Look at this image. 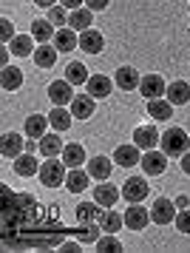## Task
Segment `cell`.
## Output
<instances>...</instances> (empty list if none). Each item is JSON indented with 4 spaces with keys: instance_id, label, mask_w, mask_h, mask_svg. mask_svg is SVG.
Wrapping results in <instances>:
<instances>
[{
    "instance_id": "obj_1",
    "label": "cell",
    "mask_w": 190,
    "mask_h": 253,
    "mask_svg": "<svg viewBox=\"0 0 190 253\" xmlns=\"http://www.w3.org/2000/svg\"><path fill=\"white\" fill-rule=\"evenodd\" d=\"M159 145L168 157H185L190 151V137L182 131V128H168L162 137H159Z\"/></svg>"
},
{
    "instance_id": "obj_2",
    "label": "cell",
    "mask_w": 190,
    "mask_h": 253,
    "mask_svg": "<svg viewBox=\"0 0 190 253\" xmlns=\"http://www.w3.org/2000/svg\"><path fill=\"white\" fill-rule=\"evenodd\" d=\"M66 162H60V160H54V157H48V160L40 165V182L43 185H48V188H57V185H63L66 182Z\"/></svg>"
},
{
    "instance_id": "obj_3",
    "label": "cell",
    "mask_w": 190,
    "mask_h": 253,
    "mask_svg": "<svg viewBox=\"0 0 190 253\" xmlns=\"http://www.w3.org/2000/svg\"><path fill=\"white\" fill-rule=\"evenodd\" d=\"M142 171L148 173V176H159V173H165V168H168V154L165 151H156V148H151L142 157Z\"/></svg>"
},
{
    "instance_id": "obj_4",
    "label": "cell",
    "mask_w": 190,
    "mask_h": 253,
    "mask_svg": "<svg viewBox=\"0 0 190 253\" xmlns=\"http://www.w3.org/2000/svg\"><path fill=\"white\" fill-rule=\"evenodd\" d=\"M148 222H151V211L142 208L139 202H131V208L125 211V225L131 230H142V228H148Z\"/></svg>"
},
{
    "instance_id": "obj_5",
    "label": "cell",
    "mask_w": 190,
    "mask_h": 253,
    "mask_svg": "<svg viewBox=\"0 0 190 253\" xmlns=\"http://www.w3.org/2000/svg\"><path fill=\"white\" fill-rule=\"evenodd\" d=\"M165 91H168V85H165V80H162L159 74H145L142 83H139V94L148 97V100H156V97H162Z\"/></svg>"
},
{
    "instance_id": "obj_6",
    "label": "cell",
    "mask_w": 190,
    "mask_h": 253,
    "mask_svg": "<svg viewBox=\"0 0 190 253\" xmlns=\"http://www.w3.org/2000/svg\"><path fill=\"white\" fill-rule=\"evenodd\" d=\"M148 191H151V188H148V182L142 176H131V179L122 185V196L128 199V205H131V202H142L148 196Z\"/></svg>"
},
{
    "instance_id": "obj_7",
    "label": "cell",
    "mask_w": 190,
    "mask_h": 253,
    "mask_svg": "<svg viewBox=\"0 0 190 253\" xmlns=\"http://www.w3.org/2000/svg\"><path fill=\"white\" fill-rule=\"evenodd\" d=\"M151 219H153L156 225H170V222L176 219V205H173L170 199H156V202H153V211H151Z\"/></svg>"
},
{
    "instance_id": "obj_8",
    "label": "cell",
    "mask_w": 190,
    "mask_h": 253,
    "mask_svg": "<svg viewBox=\"0 0 190 253\" xmlns=\"http://www.w3.org/2000/svg\"><path fill=\"white\" fill-rule=\"evenodd\" d=\"M48 97H51V103H54V105H71V100H74L71 83H68V80L51 83V85H48Z\"/></svg>"
},
{
    "instance_id": "obj_9",
    "label": "cell",
    "mask_w": 190,
    "mask_h": 253,
    "mask_svg": "<svg viewBox=\"0 0 190 253\" xmlns=\"http://www.w3.org/2000/svg\"><path fill=\"white\" fill-rule=\"evenodd\" d=\"M114 83H116L122 91H134V88H139L142 77H139V71H136V69H131V66H122V69H116V77H114Z\"/></svg>"
},
{
    "instance_id": "obj_10",
    "label": "cell",
    "mask_w": 190,
    "mask_h": 253,
    "mask_svg": "<svg viewBox=\"0 0 190 253\" xmlns=\"http://www.w3.org/2000/svg\"><path fill=\"white\" fill-rule=\"evenodd\" d=\"M114 88V83L105 77V74H94V77H88V83H85V91L94 97V100H100V97H108Z\"/></svg>"
},
{
    "instance_id": "obj_11",
    "label": "cell",
    "mask_w": 190,
    "mask_h": 253,
    "mask_svg": "<svg viewBox=\"0 0 190 253\" xmlns=\"http://www.w3.org/2000/svg\"><path fill=\"white\" fill-rule=\"evenodd\" d=\"M0 151H3V157L17 160L23 151H26V142H23V137H17L14 131H6V134H3V145H0Z\"/></svg>"
},
{
    "instance_id": "obj_12",
    "label": "cell",
    "mask_w": 190,
    "mask_h": 253,
    "mask_svg": "<svg viewBox=\"0 0 190 253\" xmlns=\"http://www.w3.org/2000/svg\"><path fill=\"white\" fill-rule=\"evenodd\" d=\"M159 137H162V134H159V131H156L153 126H139V128L134 131V142L139 145V148H145V151L156 148Z\"/></svg>"
},
{
    "instance_id": "obj_13",
    "label": "cell",
    "mask_w": 190,
    "mask_h": 253,
    "mask_svg": "<svg viewBox=\"0 0 190 253\" xmlns=\"http://www.w3.org/2000/svg\"><path fill=\"white\" fill-rule=\"evenodd\" d=\"M114 160L116 165H122V168H131V165H139L142 157H139V145H119V148L114 151Z\"/></svg>"
},
{
    "instance_id": "obj_14",
    "label": "cell",
    "mask_w": 190,
    "mask_h": 253,
    "mask_svg": "<svg viewBox=\"0 0 190 253\" xmlns=\"http://www.w3.org/2000/svg\"><path fill=\"white\" fill-rule=\"evenodd\" d=\"M102 46H105V40H102L100 32H94V29H85V32L79 35V48H82L85 54H100Z\"/></svg>"
},
{
    "instance_id": "obj_15",
    "label": "cell",
    "mask_w": 190,
    "mask_h": 253,
    "mask_svg": "<svg viewBox=\"0 0 190 253\" xmlns=\"http://www.w3.org/2000/svg\"><path fill=\"white\" fill-rule=\"evenodd\" d=\"M71 114L79 117V120H88L94 114V97L91 94H74L71 100Z\"/></svg>"
},
{
    "instance_id": "obj_16",
    "label": "cell",
    "mask_w": 190,
    "mask_h": 253,
    "mask_svg": "<svg viewBox=\"0 0 190 253\" xmlns=\"http://www.w3.org/2000/svg\"><path fill=\"white\" fill-rule=\"evenodd\" d=\"M165 94H168V100H170L173 105L190 103V85H188L185 80H173V83L168 85V91H165Z\"/></svg>"
},
{
    "instance_id": "obj_17",
    "label": "cell",
    "mask_w": 190,
    "mask_h": 253,
    "mask_svg": "<svg viewBox=\"0 0 190 253\" xmlns=\"http://www.w3.org/2000/svg\"><path fill=\"white\" fill-rule=\"evenodd\" d=\"M45 126H51L48 123V117H43V114H29L26 117V134L32 139H40V137H45Z\"/></svg>"
},
{
    "instance_id": "obj_18",
    "label": "cell",
    "mask_w": 190,
    "mask_h": 253,
    "mask_svg": "<svg viewBox=\"0 0 190 253\" xmlns=\"http://www.w3.org/2000/svg\"><path fill=\"white\" fill-rule=\"evenodd\" d=\"M116 199H119V191H116L111 182H102V185L94 188V202H97V205L111 208V205H116Z\"/></svg>"
},
{
    "instance_id": "obj_19",
    "label": "cell",
    "mask_w": 190,
    "mask_h": 253,
    "mask_svg": "<svg viewBox=\"0 0 190 253\" xmlns=\"http://www.w3.org/2000/svg\"><path fill=\"white\" fill-rule=\"evenodd\" d=\"M91 23H94V17H91L88 6L85 9H74L68 14V29H74V32H85V29H91Z\"/></svg>"
},
{
    "instance_id": "obj_20",
    "label": "cell",
    "mask_w": 190,
    "mask_h": 253,
    "mask_svg": "<svg viewBox=\"0 0 190 253\" xmlns=\"http://www.w3.org/2000/svg\"><path fill=\"white\" fill-rule=\"evenodd\" d=\"M34 63H37V69H51V66H54L57 63V48L54 46H43V43H40V46L34 48Z\"/></svg>"
},
{
    "instance_id": "obj_21",
    "label": "cell",
    "mask_w": 190,
    "mask_h": 253,
    "mask_svg": "<svg viewBox=\"0 0 190 253\" xmlns=\"http://www.w3.org/2000/svg\"><path fill=\"white\" fill-rule=\"evenodd\" d=\"M148 114L153 117V120H170V114H173V103H170V100H162V97L148 100Z\"/></svg>"
},
{
    "instance_id": "obj_22",
    "label": "cell",
    "mask_w": 190,
    "mask_h": 253,
    "mask_svg": "<svg viewBox=\"0 0 190 253\" xmlns=\"http://www.w3.org/2000/svg\"><path fill=\"white\" fill-rule=\"evenodd\" d=\"M63 162H66L68 168H79L82 162H85V148L79 145V142H71L63 148Z\"/></svg>"
},
{
    "instance_id": "obj_23",
    "label": "cell",
    "mask_w": 190,
    "mask_h": 253,
    "mask_svg": "<svg viewBox=\"0 0 190 253\" xmlns=\"http://www.w3.org/2000/svg\"><path fill=\"white\" fill-rule=\"evenodd\" d=\"M88 176L91 173L79 171V168H71V173L66 176V188L71 191V194H82V191L88 188Z\"/></svg>"
},
{
    "instance_id": "obj_24",
    "label": "cell",
    "mask_w": 190,
    "mask_h": 253,
    "mask_svg": "<svg viewBox=\"0 0 190 253\" xmlns=\"http://www.w3.org/2000/svg\"><path fill=\"white\" fill-rule=\"evenodd\" d=\"M79 40L77 35H74V29H60L54 35V48L57 51H71V48H77Z\"/></svg>"
},
{
    "instance_id": "obj_25",
    "label": "cell",
    "mask_w": 190,
    "mask_h": 253,
    "mask_svg": "<svg viewBox=\"0 0 190 253\" xmlns=\"http://www.w3.org/2000/svg\"><path fill=\"white\" fill-rule=\"evenodd\" d=\"M37 171H40V165H37V160H34L29 151L14 160V173H20V176H34Z\"/></svg>"
},
{
    "instance_id": "obj_26",
    "label": "cell",
    "mask_w": 190,
    "mask_h": 253,
    "mask_svg": "<svg viewBox=\"0 0 190 253\" xmlns=\"http://www.w3.org/2000/svg\"><path fill=\"white\" fill-rule=\"evenodd\" d=\"M0 85H3V91H17L23 85V71L6 66V69H3V77H0Z\"/></svg>"
},
{
    "instance_id": "obj_27",
    "label": "cell",
    "mask_w": 190,
    "mask_h": 253,
    "mask_svg": "<svg viewBox=\"0 0 190 253\" xmlns=\"http://www.w3.org/2000/svg\"><path fill=\"white\" fill-rule=\"evenodd\" d=\"M71 111H66V105H57L54 111L48 114V123H51V128L54 131H68V126H71Z\"/></svg>"
},
{
    "instance_id": "obj_28",
    "label": "cell",
    "mask_w": 190,
    "mask_h": 253,
    "mask_svg": "<svg viewBox=\"0 0 190 253\" xmlns=\"http://www.w3.org/2000/svg\"><path fill=\"white\" fill-rule=\"evenodd\" d=\"M111 160H105V157H94V160H88V173L94 176V179H108L111 176Z\"/></svg>"
},
{
    "instance_id": "obj_29",
    "label": "cell",
    "mask_w": 190,
    "mask_h": 253,
    "mask_svg": "<svg viewBox=\"0 0 190 253\" xmlns=\"http://www.w3.org/2000/svg\"><path fill=\"white\" fill-rule=\"evenodd\" d=\"M40 154H43V157H57V154H63V139L57 137V134L40 137Z\"/></svg>"
},
{
    "instance_id": "obj_30",
    "label": "cell",
    "mask_w": 190,
    "mask_h": 253,
    "mask_svg": "<svg viewBox=\"0 0 190 253\" xmlns=\"http://www.w3.org/2000/svg\"><path fill=\"white\" fill-rule=\"evenodd\" d=\"M32 40H34V37H29V35H17V37L9 43V48L17 54V57H29V54H34Z\"/></svg>"
},
{
    "instance_id": "obj_31",
    "label": "cell",
    "mask_w": 190,
    "mask_h": 253,
    "mask_svg": "<svg viewBox=\"0 0 190 253\" xmlns=\"http://www.w3.org/2000/svg\"><path fill=\"white\" fill-rule=\"evenodd\" d=\"M66 80L71 83V85H82V83H88V71H85V66H82V63H68Z\"/></svg>"
},
{
    "instance_id": "obj_32",
    "label": "cell",
    "mask_w": 190,
    "mask_h": 253,
    "mask_svg": "<svg viewBox=\"0 0 190 253\" xmlns=\"http://www.w3.org/2000/svg\"><path fill=\"white\" fill-rule=\"evenodd\" d=\"M100 225H102V230H105V233H116V230L125 225V216L114 213V211H105V213L100 216Z\"/></svg>"
},
{
    "instance_id": "obj_33",
    "label": "cell",
    "mask_w": 190,
    "mask_h": 253,
    "mask_svg": "<svg viewBox=\"0 0 190 253\" xmlns=\"http://www.w3.org/2000/svg\"><path fill=\"white\" fill-rule=\"evenodd\" d=\"M32 37H34V40H40V43L51 40V37H54L51 20H34V23H32Z\"/></svg>"
},
{
    "instance_id": "obj_34",
    "label": "cell",
    "mask_w": 190,
    "mask_h": 253,
    "mask_svg": "<svg viewBox=\"0 0 190 253\" xmlns=\"http://www.w3.org/2000/svg\"><path fill=\"white\" fill-rule=\"evenodd\" d=\"M100 216H102V213H100V208H97V205H85V202L77 205V222H79V225H91L94 219H100Z\"/></svg>"
},
{
    "instance_id": "obj_35",
    "label": "cell",
    "mask_w": 190,
    "mask_h": 253,
    "mask_svg": "<svg viewBox=\"0 0 190 253\" xmlns=\"http://www.w3.org/2000/svg\"><path fill=\"white\" fill-rule=\"evenodd\" d=\"M97 251L116 253V251H122V245H119V239H116L114 233H108V236H100V239H97Z\"/></svg>"
},
{
    "instance_id": "obj_36",
    "label": "cell",
    "mask_w": 190,
    "mask_h": 253,
    "mask_svg": "<svg viewBox=\"0 0 190 253\" xmlns=\"http://www.w3.org/2000/svg\"><path fill=\"white\" fill-rule=\"evenodd\" d=\"M68 14L71 12H66V6H51L48 9V20L57 26H63V23H68Z\"/></svg>"
},
{
    "instance_id": "obj_37",
    "label": "cell",
    "mask_w": 190,
    "mask_h": 253,
    "mask_svg": "<svg viewBox=\"0 0 190 253\" xmlns=\"http://www.w3.org/2000/svg\"><path fill=\"white\" fill-rule=\"evenodd\" d=\"M0 40H3V43H11V40H14V26H11L9 17L0 20Z\"/></svg>"
},
{
    "instance_id": "obj_38",
    "label": "cell",
    "mask_w": 190,
    "mask_h": 253,
    "mask_svg": "<svg viewBox=\"0 0 190 253\" xmlns=\"http://www.w3.org/2000/svg\"><path fill=\"white\" fill-rule=\"evenodd\" d=\"M100 230H102V225H100V228H97V225H85V230L79 233V239H82V242H94V245H97V239H100Z\"/></svg>"
},
{
    "instance_id": "obj_39",
    "label": "cell",
    "mask_w": 190,
    "mask_h": 253,
    "mask_svg": "<svg viewBox=\"0 0 190 253\" xmlns=\"http://www.w3.org/2000/svg\"><path fill=\"white\" fill-rule=\"evenodd\" d=\"M176 228H179L182 233H190V211L188 208H182V213L176 216Z\"/></svg>"
},
{
    "instance_id": "obj_40",
    "label": "cell",
    "mask_w": 190,
    "mask_h": 253,
    "mask_svg": "<svg viewBox=\"0 0 190 253\" xmlns=\"http://www.w3.org/2000/svg\"><path fill=\"white\" fill-rule=\"evenodd\" d=\"M85 6L91 12H102V9H108V0H85Z\"/></svg>"
},
{
    "instance_id": "obj_41",
    "label": "cell",
    "mask_w": 190,
    "mask_h": 253,
    "mask_svg": "<svg viewBox=\"0 0 190 253\" xmlns=\"http://www.w3.org/2000/svg\"><path fill=\"white\" fill-rule=\"evenodd\" d=\"M60 6H66V9H82V0H60Z\"/></svg>"
},
{
    "instance_id": "obj_42",
    "label": "cell",
    "mask_w": 190,
    "mask_h": 253,
    "mask_svg": "<svg viewBox=\"0 0 190 253\" xmlns=\"http://www.w3.org/2000/svg\"><path fill=\"white\" fill-rule=\"evenodd\" d=\"M182 171H185V173L190 176V151L185 154V157H182Z\"/></svg>"
},
{
    "instance_id": "obj_43",
    "label": "cell",
    "mask_w": 190,
    "mask_h": 253,
    "mask_svg": "<svg viewBox=\"0 0 190 253\" xmlns=\"http://www.w3.org/2000/svg\"><path fill=\"white\" fill-rule=\"evenodd\" d=\"M0 63H3V69L9 66V48H3V51H0Z\"/></svg>"
},
{
    "instance_id": "obj_44",
    "label": "cell",
    "mask_w": 190,
    "mask_h": 253,
    "mask_svg": "<svg viewBox=\"0 0 190 253\" xmlns=\"http://www.w3.org/2000/svg\"><path fill=\"white\" fill-rule=\"evenodd\" d=\"M17 202H23V205H32L34 199H32L29 194H20V196H17Z\"/></svg>"
},
{
    "instance_id": "obj_45",
    "label": "cell",
    "mask_w": 190,
    "mask_h": 253,
    "mask_svg": "<svg viewBox=\"0 0 190 253\" xmlns=\"http://www.w3.org/2000/svg\"><path fill=\"white\" fill-rule=\"evenodd\" d=\"M34 3H37V6H45V9H51L57 0H34Z\"/></svg>"
}]
</instances>
